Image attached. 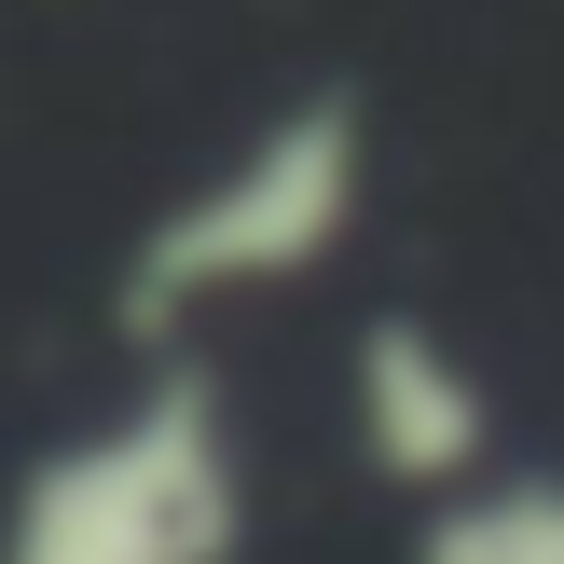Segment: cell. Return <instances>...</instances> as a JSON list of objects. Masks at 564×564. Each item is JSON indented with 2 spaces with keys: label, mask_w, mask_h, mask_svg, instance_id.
Instances as JSON below:
<instances>
[{
  "label": "cell",
  "mask_w": 564,
  "mask_h": 564,
  "mask_svg": "<svg viewBox=\"0 0 564 564\" xmlns=\"http://www.w3.org/2000/svg\"><path fill=\"white\" fill-rule=\"evenodd\" d=\"M235 551V441L207 386H152L124 427L28 468L0 564H220Z\"/></svg>",
  "instance_id": "obj_1"
},
{
  "label": "cell",
  "mask_w": 564,
  "mask_h": 564,
  "mask_svg": "<svg viewBox=\"0 0 564 564\" xmlns=\"http://www.w3.org/2000/svg\"><path fill=\"white\" fill-rule=\"evenodd\" d=\"M345 220H358V110L303 97V110H275L180 220H152V248H138V275H124V317L165 330V317H193V303L317 275L330 248H345Z\"/></svg>",
  "instance_id": "obj_2"
},
{
  "label": "cell",
  "mask_w": 564,
  "mask_h": 564,
  "mask_svg": "<svg viewBox=\"0 0 564 564\" xmlns=\"http://www.w3.org/2000/svg\"><path fill=\"white\" fill-rule=\"evenodd\" d=\"M358 455L413 496H468L496 455V386L427 317H372L358 330Z\"/></svg>",
  "instance_id": "obj_3"
},
{
  "label": "cell",
  "mask_w": 564,
  "mask_h": 564,
  "mask_svg": "<svg viewBox=\"0 0 564 564\" xmlns=\"http://www.w3.org/2000/svg\"><path fill=\"white\" fill-rule=\"evenodd\" d=\"M413 564H564V482H468Z\"/></svg>",
  "instance_id": "obj_4"
}]
</instances>
